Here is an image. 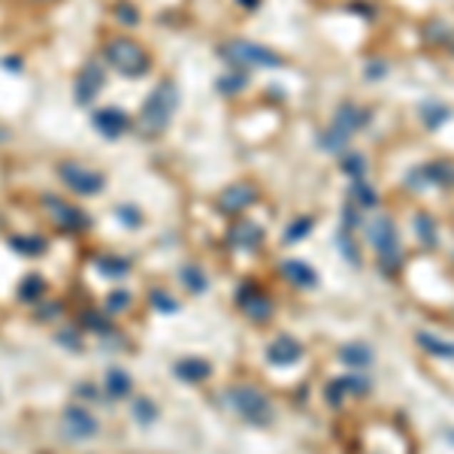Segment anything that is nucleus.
Here are the masks:
<instances>
[{"label": "nucleus", "instance_id": "nucleus-1", "mask_svg": "<svg viewBox=\"0 0 454 454\" xmlns=\"http://www.w3.org/2000/svg\"><path fill=\"white\" fill-rule=\"evenodd\" d=\"M176 100H179V94H176L173 82H161L155 91L146 97V104L140 109V131L146 136H161L167 131V124L176 112Z\"/></svg>", "mask_w": 454, "mask_h": 454}, {"label": "nucleus", "instance_id": "nucleus-2", "mask_svg": "<svg viewBox=\"0 0 454 454\" xmlns=\"http://www.w3.org/2000/svg\"><path fill=\"white\" fill-rule=\"evenodd\" d=\"M218 52L224 61L239 64V67H279L282 64V58L276 52H270V49H263L258 43H248V40H231Z\"/></svg>", "mask_w": 454, "mask_h": 454}, {"label": "nucleus", "instance_id": "nucleus-3", "mask_svg": "<svg viewBox=\"0 0 454 454\" xmlns=\"http://www.w3.org/2000/svg\"><path fill=\"white\" fill-rule=\"evenodd\" d=\"M367 236H370V243L375 246L378 251V258H382V270H397L400 267V233H397V227L390 218H378L367 227Z\"/></svg>", "mask_w": 454, "mask_h": 454}, {"label": "nucleus", "instance_id": "nucleus-4", "mask_svg": "<svg viewBox=\"0 0 454 454\" xmlns=\"http://www.w3.org/2000/svg\"><path fill=\"white\" fill-rule=\"evenodd\" d=\"M106 58H109V64L124 76H143L148 70V55L143 52V46L128 40V36L112 40L106 46Z\"/></svg>", "mask_w": 454, "mask_h": 454}, {"label": "nucleus", "instance_id": "nucleus-5", "mask_svg": "<svg viewBox=\"0 0 454 454\" xmlns=\"http://www.w3.org/2000/svg\"><path fill=\"white\" fill-rule=\"evenodd\" d=\"M58 176L64 179L67 188H73L76 194L91 197L97 191H104V176L94 173V170H88V167H82V163H76V161H64V163H61Z\"/></svg>", "mask_w": 454, "mask_h": 454}, {"label": "nucleus", "instance_id": "nucleus-6", "mask_svg": "<svg viewBox=\"0 0 454 454\" xmlns=\"http://www.w3.org/2000/svg\"><path fill=\"white\" fill-rule=\"evenodd\" d=\"M236 409L243 418H248L251 424H267L273 418V412H270V403L263 394H258L255 388H243V390H236Z\"/></svg>", "mask_w": 454, "mask_h": 454}, {"label": "nucleus", "instance_id": "nucleus-7", "mask_svg": "<svg viewBox=\"0 0 454 454\" xmlns=\"http://www.w3.org/2000/svg\"><path fill=\"white\" fill-rule=\"evenodd\" d=\"M409 185H412V188H424V185H454V163H448V161L424 163L421 170L409 173Z\"/></svg>", "mask_w": 454, "mask_h": 454}, {"label": "nucleus", "instance_id": "nucleus-8", "mask_svg": "<svg viewBox=\"0 0 454 454\" xmlns=\"http://www.w3.org/2000/svg\"><path fill=\"white\" fill-rule=\"evenodd\" d=\"M258 200V188L251 182H236L231 188H224L221 197H218V206L221 212H227V216H233V212H243L246 206H251Z\"/></svg>", "mask_w": 454, "mask_h": 454}, {"label": "nucleus", "instance_id": "nucleus-9", "mask_svg": "<svg viewBox=\"0 0 454 454\" xmlns=\"http://www.w3.org/2000/svg\"><path fill=\"white\" fill-rule=\"evenodd\" d=\"M76 100H79L82 106H88L91 100H97V94H100V88H104V70H100L94 61L91 64H85L82 67V73L76 76Z\"/></svg>", "mask_w": 454, "mask_h": 454}, {"label": "nucleus", "instance_id": "nucleus-10", "mask_svg": "<svg viewBox=\"0 0 454 454\" xmlns=\"http://www.w3.org/2000/svg\"><path fill=\"white\" fill-rule=\"evenodd\" d=\"M367 121H370V112H367V109H360V106H355V104H343V106L336 109L331 128L351 140V136H355Z\"/></svg>", "mask_w": 454, "mask_h": 454}, {"label": "nucleus", "instance_id": "nucleus-11", "mask_svg": "<svg viewBox=\"0 0 454 454\" xmlns=\"http://www.w3.org/2000/svg\"><path fill=\"white\" fill-rule=\"evenodd\" d=\"M91 121H94V128H97L100 133L109 136V140H116V136H121L124 131H128V116H124L121 109H116V106L97 109Z\"/></svg>", "mask_w": 454, "mask_h": 454}, {"label": "nucleus", "instance_id": "nucleus-12", "mask_svg": "<svg viewBox=\"0 0 454 454\" xmlns=\"http://www.w3.org/2000/svg\"><path fill=\"white\" fill-rule=\"evenodd\" d=\"M300 355H303V348H300V343H297V339H291V336L276 339V343L270 345V351H267L270 363H276V367H288V363L300 360Z\"/></svg>", "mask_w": 454, "mask_h": 454}, {"label": "nucleus", "instance_id": "nucleus-13", "mask_svg": "<svg viewBox=\"0 0 454 454\" xmlns=\"http://www.w3.org/2000/svg\"><path fill=\"white\" fill-rule=\"evenodd\" d=\"M339 360L345 363V367H355V370H363V367H370L373 363V348L370 345H345L343 351H339Z\"/></svg>", "mask_w": 454, "mask_h": 454}, {"label": "nucleus", "instance_id": "nucleus-14", "mask_svg": "<svg viewBox=\"0 0 454 454\" xmlns=\"http://www.w3.org/2000/svg\"><path fill=\"white\" fill-rule=\"evenodd\" d=\"M282 270H285L288 279H291L294 285H300V288H312V285H318V273H315L312 267H306L303 261H288Z\"/></svg>", "mask_w": 454, "mask_h": 454}, {"label": "nucleus", "instance_id": "nucleus-15", "mask_svg": "<svg viewBox=\"0 0 454 454\" xmlns=\"http://www.w3.org/2000/svg\"><path fill=\"white\" fill-rule=\"evenodd\" d=\"M351 203H355L358 209H373V206H378V194L370 188L367 179H355V185H351Z\"/></svg>", "mask_w": 454, "mask_h": 454}, {"label": "nucleus", "instance_id": "nucleus-16", "mask_svg": "<svg viewBox=\"0 0 454 454\" xmlns=\"http://www.w3.org/2000/svg\"><path fill=\"white\" fill-rule=\"evenodd\" d=\"M418 345L427 351V355H436V358H448V360H454V343H445V339H439V336L418 333Z\"/></svg>", "mask_w": 454, "mask_h": 454}, {"label": "nucleus", "instance_id": "nucleus-17", "mask_svg": "<svg viewBox=\"0 0 454 454\" xmlns=\"http://www.w3.org/2000/svg\"><path fill=\"white\" fill-rule=\"evenodd\" d=\"M231 243L243 246V248H251V246H258V243H261V227H258V224H251V221H243V224H236L233 231H231Z\"/></svg>", "mask_w": 454, "mask_h": 454}, {"label": "nucleus", "instance_id": "nucleus-18", "mask_svg": "<svg viewBox=\"0 0 454 454\" xmlns=\"http://www.w3.org/2000/svg\"><path fill=\"white\" fill-rule=\"evenodd\" d=\"M415 231H418L421 243H424L427 248H433V246L439 243V236H436V221L427 216V212H418V216H415Z\"/></svg>", "mask_w": 454, "mask_h": 454}, {"label": "nucleus", "instance_id": "nucleus-19", "mask_svg": "<svg viewBox=\"0 0 454 454\" xmlns=\"http://www.w3.org/2000/svg\"><path fill=\"white\" fill-rule=\"evenodd\" d=\"M421 118H424L427 128L436 131L439 124H443V121L448 118V109H445L443 104H424V106H421Z\"/></svg>", "mask_w": 454, "mask_h": 454}, {"label": "nucleus", "instance_id": "nucleus-20", "mask_svg": "<svg viewBox=\"0 0 454 454\" xmlns=\"http://www.w3.org/2000/svg\"><path fill=\"white\" fill-rule=\"evenodd\" d=\"M339 167H343V170L351 176V179H363V176H367V161H363V155H358V151L345 155Z\"/></svg>", "mask_w": 454, "mask_h": 454}, {"label": "nucleus", "instance_id": "nucleus-21", "mask_svg": "<svg viewBox=\"0 0 454 454\" xmlns=\"http://www.w3.org/2000/svg\"><path fill=\"white\" fill-rule=\"evenodd\" d=\"M336 243H339V248H343V255H345V258L358 267L360 258H358V246H355V239H351V231H345V227H343V231L336 233Z\"/></svg>", "mask_w": 454, "mask_h": 454}, {"label": "nucleus", "instance_id": "nucleus-22", "mask_svg": "<svg viewBox=\"0 0 454 454\" xmlns=\"http://www.w3.org/2000/svg\"><path fill=\"white\" fill-rule=\"evenodd\" d=\"M312 224H315L312 218H297V221L285 231V243H297V239H303V236L312 231Z\"/></svg>", "mask_w": 454, "mask_h": 454}, {"label": "nucleus", "instance_id": "nucleus-23", "mask_svg": "<svg viewBox=\"0 0 454 454\" xmlns=\"http://www.w3.org/2000/svg\"><path fill=\"white\" fill-rule=\"evenodd\" d=\"M246 306L248 315H255V318H267L270 315V303L263 300V297H251V300H239Z\"/></svg>", "mask_w": 454, "mask_h": 454}, {"label": "nucleus", "instance_id": "nucleus-24", "mask_svg": "<svg viewBox=\"0 0 454 454\" xmlns=\"http://www.w3.org/2000/svg\"><path fill=\"white\" fill-rule=\"evenodd\" d=\"M239 88H246V73L224 76V79L218 82V91H224V94H233V91H239Z\"/></svg>", "mask_w": 454, "mask_h": 454}, {"label": "nucleus", "instance_id": "nucleus-25", "mask_svg": "<svg viewBox=\"0 0 454 454\" xmlns=\"http://www.w3.org/2000/svg\"><path fill=\"white\" fill-rule=\"evenodd\" d=\"M179 373L185 375V378H206V373H209V367L206 363H194V360H188V363H179Z\"/></svg>", "mask_w": 454, "mask_h": 454}, {"label": "nucleus", "instance_id": "nucleus-26", "mask_svg": "<svg viewBox=\"0 0 454 454\" xmlns=\"http://www.w3.org/2000/svg\"><path fill=\"white\" fill-rule=\"evenodd\" d=\"M345 390H348V385H345V378H336V382H331L327 385V400L333 403H343V397H345Z\"/></svg>", "mask_w": 454, "mask_h": 454}, {"label": "nucleus", "instance_id": "nucleus-27", "mask_svg": "<svg viewBox=\"0 0 454 454\" xmlns=\"http://www.w3.org/2000/svg\"><path fill=\"white\" fill-rule=\"evenodd\" d=\"M109 388L116 390V394H128V388H131L128 375H121L118 370H112V373H109Z\"/></svg>", "mask_w": 454, "mask_h": 454}, {"label": "nucleus", "instance_id": "nucleus-28", "mask_svg": "<svg viewBox=\"0 0 454 454\" xmlns=\"http://www.w3.org/2000/svg\"><path fill=\"white\" fill-rule=\"evenodd\" d=\"M343 218H345V231H355V227H360V216H358V206L355 203H348L345 209H343Z\"/></svg>", "mask_w": 454, "mask_h": 454}, {"label": "nucleus", "instance_id": "nucleus-29", "mask_svg": "<svg viewBox=\"0 0 454 454\" xmlns=\"http://www.w3.org/2000/svg\"><path fill=\"white\" fill-rule=\"evenodd\" d=\"M385 73H388V64H382V61H375V64L367 67V76H370V79H378V76H385Z\"/></svg>", "mask_w": 454, "mask_h": 454}]
</instances>
